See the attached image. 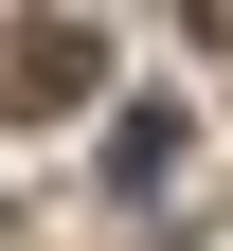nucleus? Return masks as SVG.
Segmentation results:
<instances>
[{
	"label": "nucleus",
	"instance_id": "f257e3e1",
	"mask_svg": "<svg viewBox=\"0 0 233 251\" xmlns=\"http://www.w3.org/2000/svg\"><path fill=\"white\" fill-rule=\"evenodd\" d=\"M90 90H108V36H90V18H18V36H0V108L18 126L90 108Z\"/></svg>",
	"mask_w": 233,
	"mask_h": 251
},
{
	"label": "nucleus",
	"instance_id": "f03ea898",
	"mask_svg": "<svg viewBox=\"0 0 233 251\" xmlns=\"http://www.w3.org/2000/svg\"><path fill=\"white\" fill-rule=\"evenodd\" d=\"M161 179H180V108H126L108 126V198H161Z\"/></svg>",
	"mask_w": 233,
	"mask_h": 251
}]
</instances>
